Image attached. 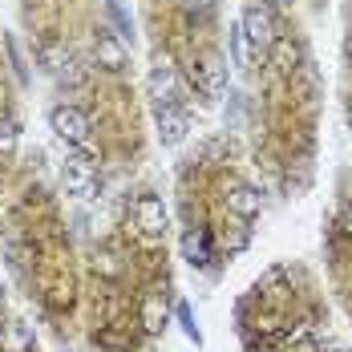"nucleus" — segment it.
I'll use <instances>...</instances> for the list:
<instances>
[{
	"instance_id": "4",
	"label": "nucleus",
	"mask_w": 352,
	"mask_h": 352,
	"mask_svg": "<svg viewBox=\"0 0 352 352\" xmlns=\"http://www.w3.org/2000/svg\"><path fill=\"white\" fill-rule=\"evenodd\" d=\"M126 61H130V53H126V41L118 36V29L98 25V33H94V65L102 73H122Z\"/></svg>"
},
{
	"instance_id": "6",
	"label": "nucleus",
	"mask_w": 352,
	"mask_h": 352,
	"mask_svg": "<svg viewBox=\"0 0 352 352\" xmlns=\"http://www.w3.org/2000/svg\"><path fill=\"white\" fill-rule=\"evenodd\" d=\"M292 352H352V349H344V344H340V340L324 328V332H316V336H308L304 344H296Z\"/></svg>"
},
{
	"instance_id": "2",
	"label": "nucleus",
	"mask_w": 352,
	"mask_h": 352,
	"mask_svg": "<svg viewBox=\"0 0 352 352\" xmlns=\"http://www.w3.org/2000/svg\"><path fill=\"white\" fill-rule=\"evenodd\" d=\"M324 267H328V292L352 320V186L344 182L336 195V207L324 227Z\"/></svg>"
},
{
	"instance_id": "1",
	"label": "nucleus",
	"mask_w": 352,
	"mask_h": 352,
	"mask_svg": "<svg viewBox=\"0 0 352 352\" xmlns=\"http://www.w3.org/2000/svg\"><path fill=\"white\" fill-rule=\"evenodd\" d=\"M243 352H292L328 328V296L304 263H276L235 308Z\"/></svg>"
},
{
	"instance_id": "7",
	"label": "nucleus",
	"mask_w": 352,
	"mask_h": 352,
	"mask_svg": "<svg viewBox=\"0 0 352 352\" xmlns=\"http://www.w3.org/2000/svg\"><path fill=\"white\" fill-rule=\"evenodd\" d=\"M16 138H21V130H16V118H12L8 109H0V158H8V154L16 150Z\"/></svg>"
},
{
	"instance_id": "8",
	"label": "nucleus",
	"mask_w": 352,
	"mask_h": 352,
	"mask_svg": "<svg viewBox=\"0 0 352 352\" xmlns=\"http://www.w3.org/2000/svg\"><path fill=\"white\" fill-rule=\"evenodd\" d=\"M344 65H349V126H352V21H349V45H344Z\"/></svg>"
},
{
	"instance_id": "5",
	"label": "nucleus",
	"mask_w": 352,
	"mask_h": 352,
	"mask_svg": "<svg viewBox=\"0 0 352 352\" xmlns=\"http://www.w3.org/2000/svg\"><path fill=\"white\" fill-rule=\"evenodd\" d=\"M154 126H158V142L162 146H178L190 130V113H182L175 106H158L154 109Z\"/></svg>"
},
{
	"instance_id": "3",
	"label": "nucleus",
	"mask_w": 352,
	"mask_h": 352,
	"mask_svg": "<svg viewBox=\"0 0 352 352\" xmlns=\"http://www.w3.org/2000/svg\"><path fill=\"white\" fill-rule=\"evenodd\" d=\"M49 122H53L57 138L69 142L81 158H89V154H94V118L77 106V102H57L53 113H49ZM89 162H94V158H89Z\"/></svg>"
}]
</instances>
